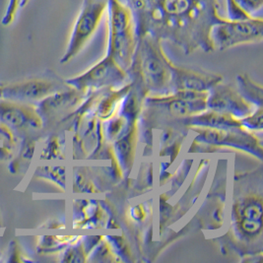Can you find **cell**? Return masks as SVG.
Instances as JSON below:
<instances>
[{
  "instance_id": "obj_23",
  "label": "cell",
  "mask_w": 263,
  "mask_h": 263,
  "mask_svg": "<svg viewBox=\"0 0 263 263\" xmlns=\"http://www.w3.org/2000/svg\"><path fill=\"white\" fill-rule=\"evenodd\" d=\"M61 146L58 136H51L46 144L45 149L41 155L43 160H51V159H61Z\"/></svg>"
},
{
  "instance_id": "obj_27",
  "label": "cell",
  "mask_w": 263,
  "mask_h": 263,
  "mask_svg": "<svg viewBox=\"0 0 263 263\" xmlns=\"http://www.w3.org/2000/svg\"><path fill=\"white\" fill-rule=\"evenodd\" d=\"M0 141L3 146L11 149L15 145V135L8 127L0 124Z\"/></svg>"
},
{
  "instance_id": "obj_8",
  "label": "cell",
  "mask_w": 263,
  "mask_h": 263,
  "mask_svg": "<svg viewBox=\"0 0 263 263\" xmlns=\"http://www.w3.org/2000/svg\"><path fill=\"white\" fill-rule=\"evenodd\" d=\"M208 92L180 91L167 96H150L145 100L149 108H161L177 120L200 114L207 109Z\"/></svg>"
},
{
  "instance_id": "obj_32",
  "label": "cell",
  "mask_w": 263,
  "mask_h": 263,
  "mask_svg": "<svg viewBox=\"0 0 263 263\" xmlns=\"http://www.w3.org/2000/svg\"><path fill=\"white\" fill-rule=\"evenodd\" d=\"M3 227V224H2V219H1V213H0V228Z\"/></svg>"
},
{
  "instance_id": "obj_21",
  "label": "cell",
  "mask_w": 263,
  "mask_h": 263,
  "mask_svg": "<svg viewBox=\"0 0 263 263\" xmlns=\"http://www.w3.org/2000/svg\"><path fill=\"white\" fill-rule=\"evenodd\" d=\"M262 107L255 108V109L248 117L240 119L239 122L241 127L247 132H261L263 127Z\"/></svg>"
},
{
  "instance_id": "obj_2",
  "label": "cell",
  "mask_w": 263,
  "mask_h": 263,
  "mask_svg": "<svg viewBox=\"0 0 263 263\" xmlns=\"http://www.w3.org/2000/svg\"><path fill=\"white\" fill-rule=\"evenodd\" d=\"M171 62L162 48V41L144 34L138 36L132 64L126 72L132 85L140 87L143 95L167 96L173 94Z\"/></svg>"
},
{
  "instance_id": "obj_13",
  "label": "cell",
  "mask_w": 263,
  "mask_h": 263,
  "mask_svg": "<svg viewBox=\"0 0 263 263\" xmlns=\"http://www.w3.org/2000/svg\"><path fill=\"white\" fill-rule=\"evenodd\" d=\"M223 77L215 73L194 70L181 67L171 62V87L173 93L186 92H209L214 86L221 83Z\"/></svg>"
},
{
  "instance_id": "obj_26",
  "label": "cell",
  "mask_w": 263,
  "mask_h": 263,
  "mask_svg": "<svg viewBox=\"0 0 263 263\" xmlns=\"http://www.w3.org/2000/svg\"><path fill=\"white\" fill-rule=\"evenodd\" d=\"M35 147H36V142L33 138L25 136L23 143L21 146V151H20V157L18 158L19 161H30L35 152Z\"/></svg>"
},
{
  "instance_id": "obj_25",
  "label": "cell",
  "mask_w": 263,
  "mask_h": 263,
  "mask_svg": "<svg viewBox=\"0 0 263 263\" xmlns=\"http://www.w3.org/2000/svg\"><path fill=\"white\" fill-rule=\"evenodd\" d=\"M20 5H21V0H9L4 16L1 20V23L3 26H9L12 24L16 17V14L18 12L19 8L21 7Z\"/></svg>"
},
{
  "instance_id": "obj_31",
  "label": "cell",
  "mask_w": 263,
  "mask_h": 263,
  "mask_svg": "<svg viewBox=\"0 0 263 263\" xmlns=\"http://www.w3.org/2000/svg\"><path fill=\"white\" fill-rule=\"evenodd\" d=\"M2 91H3V86H0V99H2Z\"/></svg>"
},
{
  "instance_id": "obj_12",
  "label": "cell",
  "mask_w": 263,
  "mask_h": 263,
  "mask_svg": "<svg viewBox=\"0 0 263 263\" xmlns=\"http://www.w3.org/2000/svg\"><path fill=\"white\" fill-rule=\"evenodd\" d=\"M207 109L226 114L240 120L253 111L252 106L239 92L229 85L219 83L209 92L206 100Z\"/></svg>"
},
{
  "instance_id": "obj_4",
  "label": "cell",
  "mask_w": 263,
  "mask_h": 263,
  "mask_svg": "<svg viewBox=\"0 0 263 263\" xmlns=\"http://www.w3.org/2000/svg\"><path fill=\"white\" fill-rule=\"evenodd\" d=\"M263 19L249 17L245 19H229L214 25L210 31V41L214 50H226L240 45L261 43Z\"/></svg>"
},
{
  "instance_id": "obj_29",
  "label": "cell",
  "mask_w": 263,
  "mask_h": 263,
  "mask_svg": "<svg viewBox=\"0 0 263 263\" xmlns=\"http://www.w3.org/2000/svg\"><path fill=\"white\" fill-rule=\"evenodd\" d=\"M11 157H12V153L9 148L5 146L0 147V162L8 161L9 159H11Z\"/></svg>"
},
{
  "instance_id": "obj_18",
  "label": "cell",
  "mask_w": 263,
  "mask_h": 263,
  "mask_svg": "<svg viewBox=\"0 0 263 263\" xmlns=\"http://www.w3.org/2000/svg\"><path fill=\"white\" fill-rule=\"evenodd\" d=\"M238 92L247 102L255 108L262 107L263 89L260 84L254 82L248 74L237 76Z\"/></svg>"
},
{
  "instance_id": "obj_28",
  "label": "cell",
  "mask_w": 263,
  "mask_h": 263,
  "mask_svg": "<svg viewBox=\"0 0 263 263\" xmlns=\"http://www.w3.org/2000/svg\"><path fill=\"white\" fill-rule=\"evenodd\" d=\"M8 261L9 262H22V261H25V259L21 257V251L19 249V246H18L17 241H15V240L10 243Z\"/></svg>"
},
{
  "instance_id": "obj_1",
  "label": "cell",
  "mask_w": 263,
  "mask_h": 263,
  "mask_svg": "<svg viewBox=\"0 0 263 263\" xmlns=\"http://www.w3.org/2000/svg\"><path fill=\"white\" fill-rule=\"evenodd\" d=\"M132 10L137 36L167 40L185 53L213 51L210 31L224 19L249 16L234 0H123Z\"/></svg>"
},
{
  "instance_id": "obj_7",
  "label": "cell",
  "mask_w": 263,
  "mask_h": 263,
  "mask_svg": "<svg viewBox=\"0 0 263 263\" xmlns=\"http://www.w3.org/2000/svg\"><path fill=\"white\" fill-rule=\"evenodd\" d=\"M196 132L194 142L215 147H229L243 151L262 160V145L254 134L245 129H211L192 127Z\"/></svg>"
},
{
  "instance_id": "obj_10",
  "label": "cell",
  "mask_w": 263,
  "mask_h": 263,
  "mask_svg": "<svg viewBox=\"0 0 263 263\" xmlns=\"http://www.w3.org/2000/svg\"><path fill=\"white\" fill-rule=\"evenodd\" d=\"M0 124L17 135L36 132L44 127L34 104L17 103L4 99H0Z\"/></svg>"
},
{
  "instance_id": "obj_16",
  "label": "cell",
  "mask_w": 263,
  "mask_h": 263,
  "mask_svg": "<svg viewBox=\"0 0 263 263\" xmlns=\"http://www.w3.org/2000/svg\"><path fill=\"white\" fill-rule=\"evenodd\" d=\"M136 130L137 126H133L132 129L126 132L123 136L117 139L114 145V151L118 158L120 167L124 173H128L132 170L134 155H135V144H136Z\"/></svg>"
},
{
  "instance_id": "obj_11",
  "label": "cell",
  "mask_w": 263,
  "mask_h": 263,
  "mask_svg": "<svg viewBox=\"0 0 263 263\" xmlns=\"http://www.w3.org/2000/svg\"><path fill=\"white\" fill-rule=\"evenodd\" d=\"M65 90L58 80L32 79L3 86L2 99L17 103L34 104L55 92Z\"/></svg>"
},
{
  "instance_id": "obj_5",
  "label": "cell",
  "mask_w": 263,
  "mask_h": 263,
  "mask_svg": "<svg viewBox=\"0 0 263 263\" xmlns=\"http://www.w3.org/2000/svg\"><path fill=\"white\" fill-rule=\"evenodd\" d=\"M107 2L108 0H83L60 63H67L77 57L91 40L107 11Z\"/></svg>"
},
{
  "instance_id": "obj_20",
  "label": "cell",
  "mask_w": 263,
  "mask_h": 263,
  "mask_svg": "<svg viewBox=\"0 0 263 263\" xmlns=\"http://www.w3.org/2000/svg\"><path fill=\"white\" fill-rule=\"evenodd\" d=\"M74 237H42L37 246V253H49L65 249L73 240Z\"/></svg>"
},
{
  "instance_id": "obj_24",
  "label": "cell",
  "mask_w": 263,
  "mask_h": 263,
  "mask_svg": "<svg viewBox=\"0 0 263 263\" xmlns=\"http://www.w3.org/2000/svg\"><path fill=\"white\" fill-rule=\"evenodd\" d=\"M239 8L249 16H255L261 11L263 0H234Z\"/></svg>"
},
{
  "instance_id": "obj_19",
  "label": "cell",
  "mask_w": 263,
  "mask_h": 263,
  "mask_svg": "<svg viewBox=\"0 0 263 263\" xmlns=\"http://www.w3.org/2000/svg\"><path fill=\"white\" fill-rule=\"evenodd\" d=\"M34 176L39 179H45L50 180L60 186L61 190H66V168L65 167L57 166H44V167H36Z\"/></svg>"
},
{
  "instance_id": "obj_15",
  "label": "cell",
  "mask_w": 263,
  "mask_h": 263,
  "mask_svg": "<svg viewBox=\"0 0 263 263\" xmlns=\"http://www.w3.org/2000/svg\"><path fill=\"white\" fill-rule=\"evenodd\" d=\"M185 126L211 129H243L239 120L226 114L206 109L200 114L177 120Z\"/></svg>"
},
{
  "instance_id": "obj_9",
  "label": "cell",
  "mask_w": 263,
  "mask_h": 263,
  "mask_svg": "<svg viewBox=\"0 0 263 263\" xmlns=\"http://www.w3.org/2000/svg\"><path fill=\"white\" fill-rule=\"evenodd\" d=\"M232 221L239 238H257L262 231V196L251 194L236 200L232 206Z\"/></svg>"
},
{
  "instance_id": "obj_17",
  "label": "cell",
  "mask_w": 263,
  "mask_h": 263,
  "mask_svg": "<svg viewBox=\"0 0 263 263\" xmlns=\"http://www.w3.org/2000/svg\"><path fill=\"white\" fill-rule=\"evenodd\" d=\"M132 83L123 86L119 90L111 91L108 93L100 101L97 107L96 115L98 119L101 120H107L117 112V108L120 107L121 101L125 95L132 90Z\"/></svg>"
},
{
  "instance_id": "obj_14",
  "label": "cell",
  "mask_w": 263,
  "mask_h": 263,
  "mask_svg": "<svg viewBox=\"0 0 263 263\" xmlns=\"http://www.w3.org/2000/svg\"><path fill=\"white\" fill-rule=\"evenodd\" d=\"M84 94L85 93L83 92L69 87L68 90L55 92L39 101L35 106L40 118L43 120L44 126L55 120L60 115L69 110L74 106L79 105Z\"/></svg>"
},
{
  "instance_id": "obj_3",
  "label": "cell",
  "mask_w": 263,
  "mask_h": 263,
  "mask_svg": "<svg viewBox=\"0 0 263 263\" xmlns=\"http://www.w3.org/2000/svg\"><path fill=\"white\" fill-rule=\"evenodd\" d=\"M108 40L107 54L123 70L132 64L138 36L130 7L123 0H108Z\"/></svg>"
},
{
  "instance_id": "obj_22",
  "label": "cell",
  "mask_w": 263,
  "mask_h": 263,
  "mask_svg": "<svg viewBox=\"0 0 263 263\" xmlns=\"http://www.w3.org/2000/svg\"><path fill=\"white\" fill-rule=\"evenodd\" d=\"M87 251L84 242H78L76 245L67 246L66 250L62 254L61 262H83L86 261Z\"/></svg>"
},
{
  "instance_id": "obj_30",
  "label": "cell",
  "mask_w": 263,
  "mask_h": 263,
  "mask_svg": "<svg viewBox=\"0 0 263 263\" xmlns=\"http://www.w3.org/2000/svg\"><path fill=\"white\" fill-rule=\"evenodd\" d=\"M29 1H30V0H21V5H20V6H21V7H25V6L29 3Z\"/></svg>"
},
{
  "instance_id": "obj_6",
  "label": "cell",
  "mask_w": 263,
  "mask_h": 263,
  "mask_svg": "<svg viewBox=\"0 0 263 263\" xmlns=\"http://www.w3.org/2000/svg\"><path fill=\"white\" fill-rule=\"evenodd\" d=\"M127 78V72L119 66L110 55L106 54L87 71L65 80V83L80 92L88 93L104 87L120 86Z\"/></svg>"
}]
</instances>
